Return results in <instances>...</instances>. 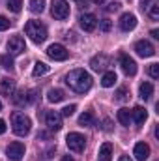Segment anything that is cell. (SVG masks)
Masks as SVG:
<instances>
[{
  "instance_id": "cell-1",
  "label": "cell",
  "mask_w": 159,
  "mask_h": 161,
  "mask_svg": "<svg viewBox=\"0 0 159 161\" xmlns=\"http://www.w3.org/2000/svg\"><path fill=\"white\" fill-rule=\"evenodd\" d=\"M66 84H68L73 92L84 94V92H88L90 86H92V77H90V73L84 71V69H73V71H69V73L66 75Z\"/></svg>"
},
{
  "instance_id": "cell-2",
  "label": "cell",
  "mask_w": 159,
  "mask_h": 161,
  "mask_svg": "<svg viewBox=\"0 0 159 161\" xmlns=\"http://www.w3.org/2000/svg\"><path fill=\"white\" fill-rule=\"evenodd\" d=\"M30 127H32V122L26 114H23V113H13L11 114V129H13L15 135L25 137V135L30 133Z\"/></svg>"
},
{
  "instance_id": "cell-3",
  "label": "cell",
  "mask_w": 159,
  "mask_h": 161,
  "mask_svg": "<svg viewBox=\"0 0 159 161\" xmlns=\"http://www.w3.org/2000/svg\"><path fill=\"white\" fill-rule=\"evenodd\" d=\"M25 32L34 43H43L47 40V28H45V25H41L40 21H28L25 25Z\"/></svg>"
},
{
  "instance_id": "cell-4",
  "label": "cell",
  "mask_w": 159,
  "mask_h": 161,
  "mask_svg": "<svg viewBox=\"0 0 159 161\" xmlns=\"http://www.w3.org/2000/svg\"><path fill=\"white\" fill-rule=\"evenodd\" d=\"M66 144H68V148L71 150V152H82L84 150V146H86V137L82 135V133H77V131H73V133H69L68 137H66Z\"/></svg>"
},
{
  "instance_id": "cell-5",
  "label": "cell",
  "mask_w": 159,
  "mask_h": 161,
  "mask_svg": "<svg viewBox=\"0 0 159 161\" xmlns=\"http://www.w3.org/2000/svg\"><path fill=\"white\" fill-rule=\"evenodd\" d=\"M51 13H52L54 19L64 21V19L69 17V4L66 0H52L51 2Z\"/></svg>"
},
{
  "instance_id": "cell-6",
  "label": "cell",
  "mask_w": 159,
  "mask_h": 161,
  "mask_svg": "<svg viewBox=\"0 0 159 161\" xmlns=\"http://www.w3.org/2000/svg\"><path fill=\"white\" fill-rule=\"evenodd\" d=\"M47 56L52 58V60H56V62H64V60H68L69 51H68L64 45H60V43H52V45H49V49H47Z\"/></svg>"
},
{
  "instance_id": "cell-7",
  "label": "cell",
  "mask_w": 159,
  "mask_h": 161,
  "mask_svg": "<svg viewBox=\"0 0 159 161\" xmlns=\"http://www.w3.org/2000/svg\"><path fill=\"white\" fill-rule=\"evenodd\" d=\"M6 156H8V159H11V161H21L23 156H25V144L23 142H11V144H8Z\"/></svg>"
},
{
  "instance_id": "cell-8",
  "label": "cell",
  "mask_w": 159,
  "mask_h": 161,
  "mask_svg": "<svg viewBox=\"0 0 159 161\" xmlns=\"http://www.w3.org/2000/svg\"><path fill=\"white\" fill-rule=\"evenodd\" d=\"M8 51H9V56H17L21 53L26 51V45H25V40L21 36H13L11 40L8 41Z\"/></svg>"
},
{
  "instance_id": "cell-9",
  "label": "cell",
  "mask_w": 159,
  "mask_h": 161,
  "mask_svg": "<svg viewBox=\"0 0 159 161\" xmlns=\"http://www.w3.org/2000/svg\"><path fill=\"white\" fill-rule=\"evenodd\" d=\"M135 53H137L139 56H142V58H150V56L156 54V49H154V45H152L150 41L140 40V41L135 43Z\"/></svg>"
},
{
  "instance_id": "cell-10",
  "label": "cell",
  "mask_w": 159,
  "mask_h": 161,
  "mask_svg": "<svg viewBox=\"0 0 159 161\" xmlns=\"http://www.w3.org/2000/svg\"><path fill=\"white\" fill-rule=\"evenodd\" d=\"M45 124L51 131H60L62 129V114L56 111H49L45 114Z\"/></svg>"
},
{
  "instance_id": "cell-11",
  "label": "cell",
  "mask_w": 159,
  "mask_h": 161,
  "mask_svg": "<svg viewBox=\"0 0 159 161\" xmlns=\"http://www.w3.org/2000/svg\"><path fill=\"white\" fill-rule=\"evenodd\" d=\"M79 25L84 32H94L97 26V17L94 13H82L79 17Z\"/></svg>"
},
{
  "instance_id": "cell-12",
  "label": "cell",
  "mask_w": 159,
  "mask_h": 161,
  "mask_svg": "<svg viewBox=\"0 0 159 161\" xmlns=\"http://www.w3.org/2000/svg\"><path fill=\"white\" fill-rule=\"evenodd\" d=\"M120 68H122V71H123L127 77H133V75L137 73V64H135V60L129 58L127 54H122V56H120Z\"/></svg>"
},
{
  "instance_id": "cell-13",
  "label": "cell",
  "mask_w": 159,
  "mask_h": 161,
  "mask_svg": "<svg viewBox=\"0 0 159 161\" xmlns=\"http://www.w3.org/2000/svg\"><path fill=\"white\" fill-rule=\"evenodd\" d=\"M118 25H120V30L129 32V30H133V28L137 26V17H135L133 13H122Z\"/></svg>"
},
{
  "instance_id": "cell-14",
  "label": "cell",
  "mask_w": 159,
  "mask_h": 161,
  "mask_svg": "<svg viewBox=\"0 0 159 161\" xmlns=\"http://www.w3.org/2000/svg\"><path fill=\"white\" fill-rule=\"evenodd\" d=\"M90 66L94 71H105L107 66H109V56L107 54H97L90 60Z\"/></svg>"
},
{
  "instance_id": "cell-15",
  "label": "cell",
  "mask_w": 159,
  "mask_h": 161,
  "mask_svg": "<svg viewBox=\"0 0 159 161\" xmlns=\"http://www.w3.org/2000/svg\"><path fill=\"white\" fill-rule=\"evenodd\" d=\"M133 154H135V158H137L139 161L148 159V156H150V146H148L146 142H137V144H135Z\"/></svg>"
},
{
  "instance_id": "cell-16",
  "label": "cell",
  "mask_w": 159,
  "mask_h": 161,
  "mask_svg": "<svg viewBox=\"0 0 159 161\" xmlns=\"http://www.w3.org/2000/svg\"><path fill=\"white\" fill-rule=\"evenodd\" d=\"M0 92H2L4 96H8V97L13 96V94H15V80L9 79V77H8V79H2L0 80Z\"/></svg>"
},
{
  "instance_id": "cell-17",
  "label": "cell",
  "mask_w": 159,
  "mask_h": 161,
  "mask_svg": "<svg viewBox=\"0 0 159 161\" xmlns=\"http://www.w3.org/2000/svg\"><path fill=\"white\" fill-rule=\"evenodd\" d=\"M112 159V144L111 142H103L97 154V161H111Z\"/></svg>"
},
{
  "instance_id": "cell-18",
  "label": "cell",
  "mask_w": 159,
  "mask_h": 161,
  "mask_svg": "<svg viewBox=\"0 0 159 161\" xmlns=\"http://www.w3.org/2000/svg\"><path fill=\"white\" fill-rule=\"evenodd\" d=\"M148 118V113H146V109L144 107H135L133 111H131V120H135V124H144Z\"/></svg>"
},
{
  "instance_id": "cell-19",
  "label": "cell",
  "mask_w": 159,
  "mask_h": 161,
  "mask_svg": "<svg viewBox=\"0 0 159 161\" xmlns=\"http://www.w3.org/2000/svg\"><path fill=\"white\" fill-rule=\"evenodd\" d=\"M64 97H66V94L60 88H51L47 92V101H51V103H60V101H64Z\"/></svg>"
},
{
  "instance_id": "cell-20",
  "label": "cell",
  "mask_w": 159,
  "mask_h": 161,
  "mask_svg": "<svg viewBox=\"0 0 159 161\" xmlns=\"http://www.w3.org/2000/svg\"><path fill=\"white\" fill-rule=\"evenodd\" d=\"M144 9H146V13H148L150 19H154V21L159 19V2L157 0H150V4L144 6Z\"/></svg>"
},
{
  "instance_id": "cell-21",
  "label": "cell",
  "mask_w": 159,
  "mask_h": 161,
  "mask_svg": "<svg viewBox=\"0 0 159 161\" xmlns=\"http://www.w3.org/2000/svg\"><path fill=\"white\" fill-rule=\"evenodd\" d=\"M32 94H34V92H19L17 96H13V103H17V105H26V103H30V101L34 99Z\"/></svg>"
},
{
  "instance_id": "cell-22",
  "label": "cell",
  "mask_w": 159,
  "mask_h": 161,
  "mask_svg": "<svg viewBox=\"0 0 159 161\" xmlns=\"http://www.w3.org/2000/svg\"><path fill=\"white\" fill-rule=\"evenodd\" d=\"M152 94H154V84H152V82H142L140 88H139V96H140L142 99H150Z\"/></svg>"
},
{
  "instance_id": "cell-23",
  "label": "cell",
  "mask_w": 159,
  "mask_h": 161,
  "mask_svg": "<svg viewBox=\"0 0 159 161\" xmlns=\"http://www.w3.org/2000/svg\"><path fill=\"white\" fill-rule=\"evenodd\" d=\"M114 82H116V73H114V71H105V73H103L101 86H105V88H111V86H114Z\"/></svg>"
},
{
  "instance_id": "cell-24",
  "label": "cell",
  "mask_w": 159,
  "mask_h": 161,
  "mask_svg": "<svg viewBox=\"0 0 159 161\" xmlns=\"http://www.w3.org/2000/svg\"><path fill=\"white\" fill-rule=\"evenodd\" d=\"M116 118H118V122L122 125H129V122H131V111L129 109H120Z\"/></svg>"
},
{
  "instance_id": "cell-25",
  "label": "cell",
  "mask_w": 159,
  "mask_h": 161,
  "mask_svg": "<svg viewBox=\"0 0 159 161\" xmlns=\"http://www.w3.org/2000/svg\"><path fill=\"white\" fill-rule=\"evenodd\" d=\"M45 73H49V66H47L45 62H36V64H34V69H32V75H34V77H41V75H45Z\"/></svg>"
},
{
  "instance_id": "cell-26",
  "label": "cell",
  "mask_w": 159,
  "mask_h": 161,
  "mask_svg": "<svg viewBox=\"0 0 159 161\" xmlns=\"http://www.w3.org/2000/svg\"><path fill=\"white\" fill-rule=\"evenodd\" d=\"M92 124H94V114H92L90 111L82 113L79 116V125H92Z\"/></svg>"
},
{
  "instance_id": "cell-27",
  "label": "cell",
  "mask_w": 159,
  "mask_h": 161,
  "mask_svg": "<svg viewBox=\"0 0 159 161\" xmlns=\"http://www.w3.org/2000/svg\"><path fill=\"white\" fill-rule=\"evenodd\" d=\"M45 9V0H30V11L32 13H41Z\"/></svg>"
},
{
  "instance_id": "cell-28",
  "label": "cell",
  "mask_w": 159,
  "mask_h": 161,
  "mask_svg": "<svg viewBox=\"0 0 159 161\" xmlns=\"http://www.w3.org/2000/svg\"><path fill=\"white\" fill-rule=\"evenodd\" d=\"M0 62H2V68H4V69H8V71L13 69V58H11L9 54H4V56L0 58Z\"/></svg>"
},
{
  "instance_id": "cell-29",
  "label": "cell",
  "mask_w": 159,
  "mask_h": 161,
  "mask_svg": "<svg viewBox=\"0 0 159 161\" xmlns=\"http://www.w3.org/2000/svg\"><path fill=\"white\" fill-rule=\"evenodd\" d=\"M23 6V0H8V9H11L13 13H19Z\"/></svg>"
},
{
  "instance_id": "cell-30",
  "label": "cell",
  "mask_w": 159,
  "mask_h": 161,
  "mask_svg": "<svg viewBox=\"0 0 159 161\" xmlns=\"http://www.w3.org/2000/svg\"><path fill=\"white\" fill-rule=\"evenodd\" d=\"M148 73H150L152 79H159V64H152L148 68Z\"/></svg>"
},
{
  "instance_id": "cell-31",
  "label": "cell",
  "mask_w": 159,
  "mask_h": 161,
  "mask_svg": "<svg viewBox=\"0 0 159 161\" xmlns=\"http://www.w3.org/2000/svg\"><path fill=\"white\" fill-rule=\"evenodd\" d=\"M75 109H77L75 105H68V107H64V109H62V116H71V114L75 113Z\"/></svg>"
},
{
  "instance_id": "cell-32",
  "label": "cell",
  "mask_w": 159,
  "mask_h": 161,
  "mask_svg": "<svg viewBox=\"0 0 159 161\" xmlns=\"http://www.w3.org/2000/svg\"><path fill=\"white\" fill-rule=\"evenodd\" d=\"M127 97V88H120L116 92V101H123Z\"/></svg>"
},
{
  "instance_id": "cell-33",
  "label": "cell",
  "mask_w": 159,
  "mask_h": 161,
  "mask_svg": "<svg viewBox=\"0 0 159 161\" xmlns=\"http://www.w3.org/2000/svg\"><path fill=\"white\" fill-rule=\"evenodd\" d=\"M9 28V21L4 17V15H0V32H4V30H8Z\"/></svg>"
},
{
  "instance_id": "cell-34",
  "label": "cell",
  "mask_w": 159,
  "mask_h": 161,
  "mask_svg": "<svg viewBox=\"0 0 159 161\" xmlns=\"http://www.w3.org/2000/svg\"><path fill=\"white\" fill-rule=\"evenodd\" d=\"M99 28H101L103 32H109V30H111V21H109V19H103L101 25H99Z\"/></svg>"
},
{
  "instance_id": "cell-35",
  "label": "cell",
  "mask_w": 159,
  "mask_h": 161,
  "mask_svg": "<svg viewBox=\"0 0 159 161\" xmlns=\"http://www.w3.org/2000/svg\"><path fill=\"white\" fill-rule=\"evenodd\" d=\"M120 9V2H111L107 6V11H118Z\"/></svg>"
},
{
  "instance_id": "cell-36",
  "label": "cell",
  "mask_w": 159,
  "mask_h": 161,
  "mask_svg": "<svg viewBox=\"0 0 159 161\" xmlns=\"http://www.w3.org/2000/svg\"><path fill=\"white\" fill-rule=\"evenodd\" d=\"M6 129H8V127H6V122L0 120V135H4V133H6Z\"/></svg>"
},
{
  "instance_id": "cell-37",
  "label": "cell",
  "mask_w": 159,
  "mask_h": 161,
  "mask_svg": "<svg viewBox=\"0 0 159 161\" xmlns=\"http://www.w3.org/2000/svg\"><path fill=\"white\" fill-rule=\"evenodd\" d=\"M150 34H152V38H156V40H159V30H156V28H154V30H152Z\"/></svg>"
},
{
  "instance_id": "cell-38",
  "label": "cell",
  "mask_w": 159,
  "mask_h": 161,
  "mask_svg": "<svg viewBox=\"0 0 159 161\" xmlns=\"http://www.w3.org/2000/svg\"><path fill=\"white\" fill-rule=\"evenodd\" d=\"M60 161H75V159H73V158H69V156H64Z\"/></svg>"
},
{
  "instance_id": "cell-39",
  "label": "cell",
  "mask_w": 159,
  "mask_h": 161,
  "mask_svg": "<svg viewBox=\"0 0 159 161\" xmlns=\"http://www.w3.org/2000/svg\"><path fill=\"white\" fill-rule=\"evenodd\" d=\"M118 161H131V159H129V156H122Z\"/></svg>"
},
{
  "instance_id": "cell-40",
  "label": "cell",
  "mask_w": 159,
  "mask_h": 161,
  "mask_svg": "<svg viewBox=\"0 0 159 161\" xmlns=\"http://www.w3.org/2000/svg\"><path fill=\"white\" fill-rule=\"evenodd\" d=\"M92 2H94V4H103L105 0H92Z\"/></svg>"
},
{
  "instance_id": "cell-41",
  "label": "cell",
  "mask_w": 159,
  "mask_h": 161,
  "mask_svg": "<svg viewBox=\"0 0 159 161\" xmlns=\"http://www.w3.org/2000/svg\"><path fill=\"white\" fill-rule=\"evenodd\" d=\"M75 2H79V4H82V2H84V4H86V0H75Z\"/></svg>"
},
{
  "instance_id": "cell-42",
  "label": "cell",
  "mask_w": 159,
  "mask_h": 161,
  "mask_svg": "<svg viewBox=\"0 0 159 161\" xmlns=\"http://www.w3.org/2000/svg\"><path fill=\"white\" fill-rule=\"evenodd\" d=\"M0 111H2V103H0Z\"/></svg>"
}]
</instances>
